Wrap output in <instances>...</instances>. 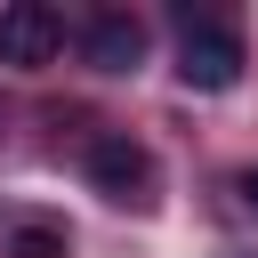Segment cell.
Segmentation results:
<instances>
[{"mask_svg":"<svg viewBox=\"0 0 258 258\" xmlns=\"http://www.w3.org/2000/svg\"><path fill=\"white\" fill-rule=\"evenodd\" d=\"M177 81L185 89H234L242 81V32L234 24H218V16H194V8H177Z\"/></svg>","mask_w":258,"mask_h":258,"instance_id":"6da1fadb","label":"cell"},{"mask_svg":"<svg viewBox=\"0 0 258 258\" xmlns=\"http://www.w3.org/2000/svg\"><path fill=\"white\" fill-rule=\"evenodd\" d=\"M89 185H97L105 202H121V210H153V185H161V169H153L145 137H129V129H105V137H89Z\"/></svg>","mask_w":258,"mask_h":258,"instance_id":"7a4b0ae2","label":"cell"},{"mask_svg":"<svg viewBox=\"0 0 258 258\" xmlns=\"http://www.w3.org/2000/svg\"><path fill=\"white\" fill-rule=\"evenodd\" d=\"M56 48H64V16H56L48 0H8V8H0V64L32 73V64H48Z\"/></svg>","mask_w":258,"mask_h":258,"instance_id":"3957f363","label":"cell"},{"mask_svg":"<svg viewBox=\"0 0 258 258\" xmlns=\"http://www.w3.org/2000/svg\"><path fill=\"white\" fill-rule=\"evenodd\" d=\"M81 48H89V64H97V73H137V64H145V24H137L129 8H105V16L89 24V40H81Z\"/></svg>","mask_w":258,"mask_h":258,"instance_id":"277c9868","label":"cell"},{"mask_svg":"<svg viewBox=\"0 0 258 258\" xmlns=\"http://www.w3.org/2000/svg\"><path fill=\"white\" fill-rule=\"evenodd\" d=\"M73 242H64V226H48V218H32V226H16L8 234V258H64Z\"/></svg>","mask_w":258,"mask_h":258,"instance_id":"5b68a950","label":"cell"},{"mask_svg":"<svg viewBox=\"0 0 258 258\" xmlns=\"http://www.w3.org/2000/svg\"><path fill=\"white\" fill-rule=\"evenodd\" d=\"M234 194H242V210L258 218V169H242V177H234Z\"/></svg>","mask_w":258,"mask_h":258,"instance_id":"8992f818","label":"cell"}]
</instances>
